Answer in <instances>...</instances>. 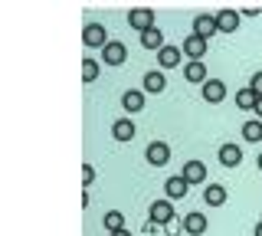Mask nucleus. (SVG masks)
Returning a JSON list of instances; mask_svg holds the SVG:
<instances>
[{"label": "nucleus", "mask_w": 262, "mask_h": 236, "mask_svg": "<svg viewBox=\"0 0 262 236\" xmlns=\"http://www.w3.org/2000/svg\"><path fill=\"white\" fill-rule=\"evenodd\" d=\"M144 161H147V164H154V167H164L170 161V144L167 141H151L144 148Z\"/></svg>", "instance_id": "nucleus-1"}, {"label": "nucleus", "mask_w": 262, "mask_h": 236, "mask_svg": "<svg viewBox=\"0 0 262 236\" xmlns=\"http://www.w3.org/2000/svg\"><path fill=\"white\" fill-rule=\"evenodd\" d=\"M128 27H131V30H141V33L154 30V27H158V23H154V10H147V7L131 10V13H128Z\"/></svg>", "instance_id": "nucleus-2"}, {"label": "nucleus", "mask_w": 262, "mask_h": 236, "mask_svg": "<svg viewBox=\"0 0 262 236\" xmlns=\"http://www.w3.org/2000/svg\"><path fill=\"white\" fill-rule=\"evenodd\" d=\"M82 43H85V46H102V50H105L112 39H108V30H105L102 23H89V27L82 30Z\"/></svg>", "instance_id": "nucleus-3"}, {"label": "nucleus", "mask_w": 262, "mask_h": 236, "mask_svg": "<svg viewBox=\"0 0 262 236\" xmlns=\"http://www.w3.org/2000/svg\"><path fill=\"white\" fill-rule=\"evenodd\" d=\"M147 217H151V223H164V226H167L170 220H174V207H170V200H154L151 210H147Z\"/></svg>", "instance_id": "nucleus-4"}, {"label": "nucleus", "mask_w": 262, "mask_h": 236, "mask_svg": "<svg viewBox=\"0 0 262 236\" xmlns=\"http://www.w3.org/2000/svg\"><path fill=\"white\" fill-rule=\"evenodd\" d=\"M187 190H190V184L184 181V174H174V177H167V181H164V194H167V200L187 197Z\"/></svg>", "instance_id": "nucleus-5"}, {"label": "nucleus", "mask_w": 262, "mask_h": 236, "mask_svg": "<svg viewBox=\"0 0 262 236\" xmlns=\"http://www.w3.org/2000/svg\"><path fill=\"white\" fill-rule=\"evenodd\" d=\"M213 33H220V27H216V17H210V13H200V17L193 20V36H200V39H210Z\"/></svg>", "instance_id": "nucleus-6"}, {"label": "nucleus", "mask_w": 262, "mask_h": 236, "mask_svg": "<svg viewBox=\"0 0 262 236\" xmlns=\"http://www.w3.org/2000/svg\"><path fill=\"white\" fill-rule=\"evenodd\" d=\"M180 174H184L187 184H203L207 181V164H203V161H184V170H180Z\"/></svg>", "instance_id": "nucleus-7"}, {"label": "nucleus", "mask_w": 262, "mask_h": 236, "mask_svg": "<svg viewBox=\"0 0 262 236\" xmlns=\"http://www.w3.org/2000/svg\"><path fill=\"white\" fill-rule=\"evenodd\" d=\"M102 59L108 62V66H121V62L128 59V50H125V43H118V39H112L108 46L102 50Z\"/></svg>", "instance_id": "nucleus-8"}, {"label": "nucleus", "mask_w": 262, "mask_h": 236, "mask_svg": "<svg viewBox=\"0 0 262 236\" xmlns=\"http://www.w3.org/2000/svg\"><path fill=\"white\" fill-rule=\"evenodd\" d=\"M200 92H203V99H207L210 105H216V102L226 99V85L220 82V79H207V82L200 85Z\"/></svg>", "instance_id": "nucleus-9"}, {"label": "nucleus", "mask_w": 262, "mask_h": 236, "mask_svg": "<svg viewBox=\"0 0 262 236\" xmlns=\"http://www.w3.org/2000/svg\"><path fill=\"white\" fill-rule=\"evenodd\" d=\"M184 53L190 56V62H203V56H207V39H200V36H187L184 39Z\"/></svg>", "instance_id": "nucleus-10"}, {"label": "nucleus", "mask_w": 262, "mask_h": 236, "mask_svg": "<svg viewBox=\"0 0 262 236\" xmlns=\"http://www.w3.org/2000/svg\"><path fill=\"white\" fill-rule=\"evenodd\" d=\"M121 109H125L128 115L141 112V109H144V89H128V92L121 95Z\"/></svg>", "instance_id": "nucleus-11"}, {"label": "nucleus", "mask_w": 262, "mask_h": 236, "mask_svg": "<svg viewBox=\"0 0 262 236\" xmlns=\"http://www.w3.org/2000/svg\"><path fill=\"white\" fill-rule=\"evenodd\" d=\"M239 20H243V13H236V10H220V13H216L220 33H236V30H239Z\"/></svg>", "instance_id": "nucleus-12"}, {"label": "nucleus", "mask_w": 262, "mask_h": 236, "mask_svg": "<svg viewBox=\"0 0 262 236\" xmlns=\"http://www.w3.org/2000/svg\"><path fill=\"white\" fill-rule=\"evenodd\" d=\"M112 135H115V141H135L138 128H135V121H131V118H118L112 125Z\"/></svg>", "instance_id": "nucleus-13"}, {"label": "nucleus", "mask_w": 262, "mask_h": 236, "mask_svg": "<svg viewBox=\"0 0 262 236\" xmlns=\"http://www.w3.org/2000/svg\"><path fill=\"white\" fill-rule=\"evenodd\" d=\"M239 161H243L239 144H223V148H220V164L223 167H239Z\"/></svg>", "instance_id": "nucleus-14"}, {"label": "nucleus", "mask_w": 262, "mask_h": 236, "mask_svg": "<svg viewBox=\"0 0 262 236\" xmlns=\"http://www.w3.org/2000/svg\"><path fill=\"white\" fill-rule=\"evenodd\" d=\"M184 230L190 233V236L207 233V213H187V217H184Z\"/></svg>", "instance_id": "nucleus-15"}, {"label": "nucleus", "mask_w": 262, "mask_h": 236, "mask_svg": "<svg viewBox=\"0 0 262 236\" xmlns=\"http://www.w3.org/2000/svg\"><path fill=\"white\" fill-rule=\"evenodd\" d=\"M180 56H184V50H177V46H164V50L158 53V62L164 69H174V66H180Z\"/></svg>", "instance_id": "nucleus-16"}, {"label": "nucleus", "mask_w": 262, "mask_h": 236, "mask_svg": "<svg viewBox=\"0 0 262 236\" xmlns=\"http://www.w3.org/2000/svg\"><path fill=\"white\" fill-rule=\"evenodd\" d=\"M141 46H144V50H164V46H167V43H164V30H158V27H154V30H147V33H141Z\"/></svg>", "instance_id": "nucleus-17"}, {"label": "nucleus", "mask_w": 262, "mask_h": 236, "mask_svg": "<svg viewBox=\"0 0 262 236\" xmlns=\"http://www.w3.org/2000/svg\"><path fill=\"white\" fill-rule=\"evenodd\" d=\"M164 89H167V79H164V72H158V69H151L144 76V92H164Z\"/></svg>", "instance_id": "nucleus-18"}, {"label": "nucleus", "mask_w": 262, "mask_h": 236, "mask_svg": "<svg viewBox=\"0 0 262 236\" xmlns=\"http://www.w3.org/2000/svg\"><path fill=\"white\" fill-rule=\"evenodd\" d=\"M184 79H187V82H207V66H203V62H187V69H184Z\"/></svg>", "instance_id": "nucleus-19"}, {"label": "nucleus", "mask_w": 262, "mask_h": 236, "mask_svg": "<svg viewBox=\"0 0 262 236\" xmlns=\"http://www.w3.org/2000/svg\"><path fill=\"white\" fill-rule=\"evenodd\" d=\"M203 200H207L210 207H223V203H226V187H220V184H210L207 190H203Z\"/></svg>", "instance_id": "nucleus-20"}, {"label": "nucleus", "mask_w": 262, "mask_h": 236, "mask_svg": "<svg viewBox=\"0 0 262 236\" xmlns=\"http://www.w3.org/2000/svg\"><path fill=\"white\" fill-rule=\"evenodd\" d=\"M256 102H259V95L252 92L249 85H246V89H239V92H236V105H239V109H246V112H252V109H256Z\"/></svg>", "instance_id": "nucleus-21"}, {"label": "nucleus", "mask_w": 262, "mask_h": 236, "mask_svg": "<svg viewBox=\"0 0 262 236\" xmlns=\"http://www.w3.org/2000/svg\"><path fill=\"white\" fill-rule=\"evenodd\" d=\"M243 138H246V141H252V144L262 141V121H259V118L246 121V125H243Z\"/></svg>", "instance_id": "nucleus-22"}, {"label": "nucleus", "mask_w": 262, "mask_h": 236, "mask_svg": "<svg viewBox=\"0 0 262 236\" xmlns=\"http://www.w3.org/2000/svg\"><path fill=\"white\" fill-rule=\"evenodd\" d=\"M105 230L108 233L125 230V213H121V210H108V213H105Z\"/></svg>", "instance_id": "nucleus-23"}, {"label": "nucleus", "mask_w": 262, "mask_h": 236, "mask_svg": "<svg viewBox=\"0 0 262 236\" xmlns=\"http://www.w3.org/2000/svg\"><path fill=\"white\" fill-rule=\"evenodd\" d=\"M95 79H98V62L92 56H85L82 59V82H95Z\"/></svg>", "instance_id": "nucleus-24"}, {"label": "nucleus", "mask_w": 262, "mask_h": 236, "mask_svg": "<svg viewBox=\"0 0 262 236\" xmlns=\"http://www.w3.org/2000/svg\"><path fill=\"white\" fill-rule=\"evenodd\" d=\"M92 181H95V167L82 164V187H92Z\"/></svg>", "instance_id": "nucleus-25"}, {"label": "nucleus", "mask_w": 262, "mask_h": 236, "mask_svg": "<svg viewBox=\"0 0 262 236\" xmlns=\"http://www.w3.org/2000/svg\"><path fill=\"white\" fill-rule=\"evenodd\" d=\"M249 89H252V92H256L259 99H262V72H256V76H252V82H249Z\"/></svg>", "instance_id": "nucleus-26"}, {"label": "nucleus", "mask_w": 262, "mask_h": 236, "mask_svg": "<svg viewBox=\"0 0 262 236\" xmlns=\"http://www.w3.org/2000/svg\"><path fill=\"white\" fill-rule=\"evenodd\" d=\"M180 230H184V220H177V217H174V220L167 223V233L174 236V233H180Z\"/></svg>", "instance_id": "nucleus-27"}, {"label": "nucleus", "mask_w": 262, "mask_h": 236, "mask_svg": "<svg viewBox=\"0 0 262 236\" xmlns=\"http://www.w3.org/2000/svg\"><path fill=\"white\" fill-rule=\"evenodd\" d=\"M252 112H256V118H259V121H262V99H259V102H256V109H252Z\"/></svg>", "instance_id": "nucleus-28"}, {"label": "nucleus", "mask_w": 262, "mask_h": 236, "mask_svg": "<svg viewBox=\"0 0 262 236\" xmlns=\"http://www.w3.org/2000/svg\"><path fill=\"white\" fill-rule=\"evenodd\" d=\"M112 236H131V233H128V230H115Z\"/></svg>", "instance_id": "nucleus-29"}, {"label": "nucleus", "mask_w": 262, "mask_h": 236, "mask_svg": "<svg viewBox=\"0 0 262 236\" xmlns=\"http://www.w3.org/2000/svg\"><path fill=\"white\" fill-rule=\"evenodd\" d=\"M256 236H262V220H259V223H256Z\"/></svg>", "instance_id": "nucleus-30"}, {"label": "nucleus", "mask_w": 262, "mask_h": 236, "mask_svg": "<svg viewBox=\"0 0 262 236\" xmlns=\"http://www.w3.org/2000/svg\"><path fill=\"white\" fill-rule=\"evenodd\" d=\"M256 161H259V170H262V151H259V158H256Z\"/></svg>", "instance_id": "nucleus-31"}]
</instances>
